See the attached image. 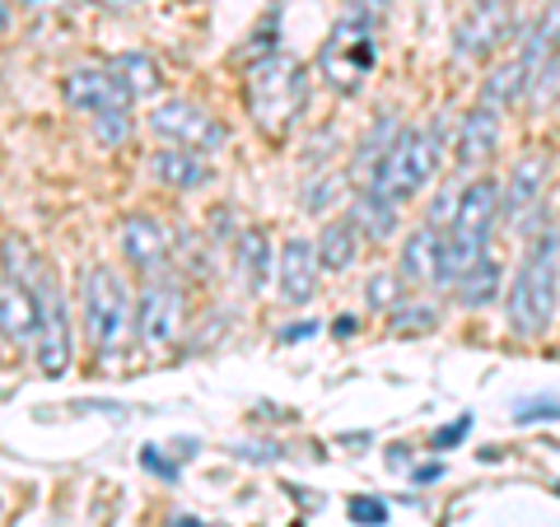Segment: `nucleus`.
Segmentation results:
<instances>
[{
	"mask_svg": "<svg viewBox=\"0 0 560 527\" xmlns=\"http://www.w3.org/2000/svg\"><path fill=\"white\" fill-rule=\"evenodd\" d=\"M38 294H33L24 280L0 276V337L14 346H33L38 341Z\"/></svg>",
	"mask_w": 560,
	"mask_h": 527,
	"instance_id": "obj_13",
	"label": "nucleus"
},
{
	"mask_svg": "<svg viewBox=\"0 0 560 527\" xmlns=\"http://www.w3.org/2000/svg\"><path fill=\"white\" fill-rule=\"evenodd\" d=\"M514 420L518 425H533V420H560V401L556 397H528L514 407Z\"/></svg>",
	"mask_w": 560,
	"mask_h": 527,
	"instance_id": "obj_26",
	"label": "nucleus"
},
{
	"mask_svg": "<svg viewBox=\"0 0 560 527\" xmlns=\"http://www.w3.org/2000/svg\"><path fill=\"white\" fill-rule=\"evenodd\" d=\"M313 331H318L313 323H300V327H285V331H280V341H304V337H313Z\"/></svg>",
	"mask_w": 560,
	"mask_h": 527,
	"instance_id": "obj_30",
	"label": "nucleus"
},
{
	"mask_svg": "<svg viewBox=\"0 0 560 527\" xmlns=\"http://www.w3.org/2000/svg\"><path fill=\"white\" fill-rule=\"evenodd\" d=\"M434 173H440V136L425 131V127H407V131L393 136L388 150H383V160L370 173V187L401 206V201L420 197Z\"/></svg>",
	"mask_w": 560,
	"mask_h": 527,
	"instance_id": "obj_4",
	"label": "nucleus"
},
{
	"mask_svg": "<svg viewBox=\"0 0 560 527\" xmlns=\"http://www.w3.org/2000/svg\"><path fill=\"white\" fill-rule=\"evenodd\" d=\"M28 290L38 294V313H43L38 341H33V350H38V368L47 378H61L70 368V355H75V341H70V313H66L61 285H57V276L47 271V261L28 276Z\"/></svg>",
	"mask_w": 560,
	"mask_h": 527,
	"instance_id": "obj_6",
	"label": "nucleus"
},
{
	"mask_svg": "<svg viewBox=\"0 0 560 527\" xmlns=\"http://www.w3.org/2000/svg\"><path fill=\"white\" fill-rule=\"evenodd\" d=\"M183 290L173 285V280H150L145 294H140V308H136V327L145 346H173L183 331Z\"/></svg>",
	"mask_w": 560,
	"mask_h": 527,
	"instance_id": "obj_9",
	"label": "nucleus"
},
{
	"mask_svg": "<svg viewBox=\"0 0 560 527\" xmlns=\"http://www.w3.org/2000/svg\"><path fill=\"white\" fill-rule=\"evenodd\" d=\"M547 173H551V160L547 154H523V160L514 164L510 183H504V197L500 206L510 210V220H528L541 210V187H547Z\"/></svg>",
	"mask_w": 560,
	"mask_h": 527,
	"instance_id": "obj_15",
	"label": "nucleus"
},
{
	"mask_svg": "<svg viewBox=\"0 0 560 527\" xmlns=\"http://www.w3.org/2000/svg\"><path fill=\"white\" fill-rule=\"evenodd\" d=\"M346 514H350V523H360V527H383L388 523V504L374 500V495H355L346 504Z\"/></svg>",
	"mask_w": 560,
	"mask_h": 527,
	"instance_id": "obj_25",
	"label": "nucleus"
},
{
	"mask_svg": "<svg viewBox=\"0 0 560 527\" xmlns=\"http://www.w3.org/2000/svg\"><path fill=\"white\" fill-rule=\"evenodd\" d=\"M453 290H458V304H463V308H481V304H490V298L500 294V267L490 261V253H486L471 271H463L458 280H453Z\"/></svg>",
	"mask_w": 560,
	"mask_h": 527,
	"instance_id": "obj_23",
	"label": "nucleus"
},
{
	"mask_svg": "<svg viewBox=\"0 0 560 527\" xmlns=\"http://www.w3.org/2000/svg\"><path fill=\"white\" fill-rule=\"evenodd\" d=\"M556 495H560V485H556Z\"/></svg>",
	"mask_w": 560,
	"mask_h": 527,
	"instance_id": "obj_37",
	"label": "nucleus"
},
{
	"mask_svg": "<svg viewBox=\"0 0 560 527\" xmlns=\"http://www.w3.org/2000/svg\"><path fill=\"white\" fill-rule=\"evenodd\" d=\"M528 84H533L528 66H523V57H514V61H504V66H495V70L486 75L481 103H486V108H495V113H504V108H514V103L528 94Z\"/></svg>",
	"mask_w": 560,
	"mask_h": 527,
	"instance_id": "obj_21",
	"label": "nucleus"
},
{
	"mask_svg": "<svg viewBox=\"0 0 560 527\" xmlns=\"http://www.w3.org/2000/svg\"><path fill=\"white\" fill-rule=\"evenodd\" d=\"M337 183H341V178L308 183V191H304V210H308V215H313V210H327V206H331V197H337Z\"/></svg>",
	"mask_w": 560,
	"mask_h": 527,
	"instance_id": "obj_28",
	"label": "nucleus"
},
{
	"mask_svg": "<svg viewBox=\"0 0 560 527\" xmlns=\"http://www.w3.org/2000/svg\"><path fill=\"white\" fill-rule=\"evenodd\" d=\"M510 5H514V0H510Z\"/></svg>",
	"mask_w": 560,
	"mask_h": 527,
	"instance_id": "obj_38",
	"label": "nucleus"
},
{
	"mask_svg": "<svg viewBox=\"0 0 560 527\" xmlns=\"http://www.w3.org/2000/svg\"><path fill=\"white\" fill-rule=\"evenodd\" d=\"M117 243H121V257L131 261V267L140 276H160L168 267V230L160 220H150V215H127L121 220V230H117Z\"/></svg>",
	"mask_w": 560,
	"mask_h": 527,
	"instance_id": "obj_11",
	"label": "nucleus"
},
{
	"mask_svg": "<svg viewBox=\"0 0 560 527\" xmlns=\"http://www.w3.org/2000/svg\"><path fill=\"white\" fill-rule=\"evenodd\" d=\"M150 131L160 136L164 145H183V150H197V154H210L230 140L224 121L210 113L206 103H191V98H168L164 108H154Z\"/></svg>",
	"mask_w": 560,
	"mask_h": 527,
	"instance_id": "obj_7",
	"label": "nucleus"
},
{
	"mask_svg": "<svg viewBox=\"0 0 560 527\" xmlns=\"http://www.w3.org/2000/svg\"><path fill=\"white\" fill-rule=\"evenodd\" d=\"M346 10L355 14V20H364V24H383L393 14V0H346Z\"/></svg>",
	"mask_w": 560,
	"mask_h": 527,
	"instance_id": "obj_27",
	"label": "nucleus"
},
{
	"mask_svg": "<svg viewBox=\"0 0 560 527\" xmlns=\"http://www.w3.org/2000/svg\"><path fill=\"white\" fill-rule=\"evenodd\" d=\"M243 94H248V113L261 131L271 140L290 136V127L300 121L304 103H308V70L294 61V57H267L248 66V84H243Z\"/></svg>",
	"mask_w": 560,
	"mask_h": 527,
	"instance_id": "obj_1",
	"label": "nucleus"
},
{
	"mask_svg": "<svg viewBox=\"0 0 560 527\" xmlns=\"http://www.w3.org/2000/svg\"><path fill=\"white\" fill-rule=\"evenodd\" d=\"M5 24H10V10H5V0H0V33H5Z\"/></svg>",
	"mask_w": 560,
	"mask_h": 527,
	"instance_id": "obj_36",
	"label": "nucleus"
},
{
	"mask_svg": "<svg viewBox=\"0 0 560 527\" xmlns=\"http://www.w3.org/2000/svg\"><path fill=\"white\" fill-rule=\"evenodd\" d=\"M440 261H444V230L425 220L420 230L407 234V243H401L397 276L407 280V285H430V280H440Z\"/></svg>",
	"mask_w": 560,
	"mask_h": 527,
	"instance_id": "obj_14",
	"label": "nucleus"
},
{
	"mask_svg": "<svg viewBox=\"0 0 560 527\" xmlns=\"http://www.w3.org/2000/svg\"><path fill=\"white\" fill-rule=\"evenodd\" d=\"M24 10H51V5H61V0H20Z\"/></svg>",
	"mask_w": 560,
	"mask_h": 527,
	"instance_id": "obj_33",
	"label": "nucleus"
},
{
	"mask_svg": "<svg viewBox=\"0 0 560 527\" xmlns=\"http://www.w3.org/2000/svg\"><path fill=\"white\" fill-rule=\"evenodd\" d=\"M360 248H364V234H360L355 215H341V220L323 224V234H318L323 271H350V267H355V257H360Z\"/></svg>",
	"mask_w": 560,
	"mask_h": 527,
	"instance_id": "obj_19",
	"label": "nucleus"
},
{
	"mask_svg": "<svg viewBox=\"0 0 560 527\" xmlns=\"http://www.w3.org/2000/svg\"><path fill=\"white\" fill-rule=\"evenodd\" d=\"M364 294H370V304H374L378 313H393V308L401 304V294H407V280L393 276V271H378V276L370 280V290H364Z\"/></svg>",
	"mask_w": 560,
	"mask_h": 527,
	"instance_id": "obj_24",
	"label": "nucleus"
},
{
	"mask_svg": "<svg viewBox=\"0 0 560 527\" xmlns=\"http://www.w3.org/2000/svg\"><path fill=\"white\" fill-rule=\"evenodd\" d=\"M355 224H360L364 238L388 243V238L397 234V201H388V197H383V191H374V187H364L360 197H355Z\"/></svg>",
	"mask_w": 560,
	"mask_h": 527,
	"instance_id": "obj_22",
	"label": "nucleus"
},
{
	"mask_svg": "<svg viewBox=\"0 0 560 527\" xmlns=\"http://www.w3.org/2000/svg\"><path fill=\"white\" fill-rule=\"evenodd\" d=\"M500 145V113L477 103L467 117H463V131H458V168H481L490 164V154Z\"/></svg>",
	"mask_w": 560,
	"mask_h": 527,
	"instance_id": "obj_17",
	"label": "nucleus"
},
{
	"mask_svg": "<svg viewBox=\"0 0 560 527\" xmlns=\"http://www.w3.org/2000/svg\"><path fill=\"white\" fill-rule=\"evenodd\" d=\"M61 94H66V103L75 113H84V117H103V113H117V108H131V98H127V90L108 75V70H70L66 75V84H61Z\"/></svg>",
	"mask_w": 560,
	"mask_h": 527,
	"instance_id": "obj_12",
	"label": "nucleus"
},
{
	"mask_svg": "<svg viewBox=\"0 0 560 527\" xmlns=\"http://www.w3.org/2000/svg\"><path fill=\"white\" fill-rule=\"evenodd\" d=\"M150 173L160 187H173V191H197L206 178H210V164L206 154L197 150H183V145H164L150 154Z\"/></svg>",
	"mask_w": 560,
	"mask_h": 527,
	"instance_id": "obj_16",
	"label": "nucleus"
},
{
	"mask_svg": "<svg viewBox=\"0 0 560 527\" xmlns=\"http://www.w3.org/2000/svg\"><path fill=\"white\" fill-rule=\"evenodd\" d=\"M80 298H84V337L94 355L113 360L131 341V294L113 267H84L80 271Z\"/></svg>",
	"mask_w": 560,
	"mask_h": 527,
	"instance_id": "obj_2",
	"label": "nucleus"
},
{
	"mask_svg": "<svg viewBox=\"0 0 560 527\" xmlns=\"http://www.w3.org/2000/svg\"><path fill=\"white\" fill-rule=\"evenodd\" d=\"M514 24V5L510 0H477L467 10V20L458 24V38H453V57L458 61H486L504 38H510Z\"/></svg>",
	"mask_w": 560,
	"mask_h": 527,
	"instance_id": "obj_8",
	"label": "nucleus"
},
{
	"mask_svg": "<svg viewBox=\"0 0 560 527\" xmlns=\"http://www.w3.org/2000/svg\"><path fill=\"white\" fill-rule=\"evenodd\" d=\"M318 280H323V261H318V243L308 238H290L285 248L276 257V285H280V298L285 304H308L318 294Z\"/></svg>",
	"mask_w": 560,
	"mask_h": 527,
	"instance_id": "obj_10",
	"label": "nucleus"
},
{
	"mask_svg": "<svg viewBox=\"0 0 560 527\" xmlns=\"http://www.w3.org/2000/svg\"><path fill=\"white\" fill-rule=\"evenodd\" d=\"M411 477H416V481H434V477H440V462H430V467H416Z\"/></svg>",
	"mask_w": 560,
	"mask_h": 527,
	"instance_id": "obj_31",
	"label": "nucleus"
},
{
	"mask_svg": "<svg viewBox=\"0 0 560 527\" xmlns=\"http://www.w3.org/2000/svg\"><path fill=\"white\" fill-rule=\"evenodd\" d=\"M168 527H206V523H197V518H187V514H178V518H173Z\"/></svg>",
	"mask_w": 560,
	"mask_h": 527,
	"instance_id": "obj_34",
	"label": "nucleus"
},
{
	"mask_svg": "<svg viewBox=\"0 0 560 527\" xmlns=\"http://www.w3.org/2000/svg\"><path fill=\"white\" fill-rule=\"evenodd\" d=\"M234 276L248 294H261L267 280L276 276V253H271V238L261 230H243L234 243Z\"/></svg>",
	"mask_w": 560,
	"mask_h": 527,
	"instance_id": "obj_18",
	"label": "nucleus"
},
{
	"mask_svg": "<svg viewBox=\"0 0 560 527\" xmlns=\"http://www.w3.org/2000/svg\"><path fill=\"white\" fill-rule=\"evenodd\" d=\"M374 57H378V43H374V24L355 20V14H341L331 33L323 38V51H318V75L327 90L337 94H360L364 75L374 70Z\"/></svg>",
	"mask_w": 560,
	"mask_h": 527,
	"instance_id": "obj_5",
	"label": "nucleus"
},
{
	"mask_svg": "<svg viewBox=\"0 0 560 527\" xmlns=\"http://www.w3.org/2000/svg\"><path fill=\"white\" fill-rule=\"evenodd\" d=\"M556 298H560V271H556V234H547L537 248L523 257V267L514 276L504 308H510V327L518 337H541L556 318Z\"/></svg>",
	"mask_w": 560,
	"mask_h": 527,
	"instance_id": "obj_3",
	"label": "nucleus"
},
{
	"mask_svg": "<svg viewBox=\"0 0 560 527\" xmlns=\"http://www.w3.org/2000/svg\"><path fill=\"white\" fill-rule=\"evenodd\" d=\"M467 430H471V415H458L453 425H444L440 434H434V444H430V448H453L458 438H467Z\"/></svg>",
	"mask_w": 560,
	"mask_h": 527,
	"instance_id": "obj_29",
	"label": "nucleus"
},
{
	"mask_svg": "<svg viewBox=\"0 0 560 527\" xmlns=\"http://www.w3.org/2000/svg\"><path fill=\"white\" fill-rule=\"evenodd\" d=\"M98 5H108V10H121V5H136V0H98Z\"/></svg>",
	"mask_w": 560,
	"mask_h": 527,
	"instance_id": "obj_35",
	"label": "nucleus"
},
{
	"mask_svg": "<svg viewBox=\"0 0 560 527\" xmlns=\"http://www.w3.org/2000/svg\"><path fill=\"white\" fill-rule=\"evenodd\" d=\"M331 331H337V337H350V331H355V318H337V323H331Z\"/></svg>",
	"mask_w": 560,
	"mask_h": 527,
	"instance_id": "obj_32",
	"label": "nucleus"
},
{
	"mask_svg": "<svg viewBox=\"0 0 560 527\" xmlns=\"http://www.w3.org/2000/svg\"><path fill=\"white\" fill-rule=\"evenodd\" d=\"M108 75L127 90V98H150V94H160L164 90V75H160V61L145 57V51H121V57H113L108 66Z\"/></svg>",
	"mask_w": 560,
	"mask_h": 527,
	"instance_id": "obj_20",
	"label": "nucleus"
}]
</instances>
